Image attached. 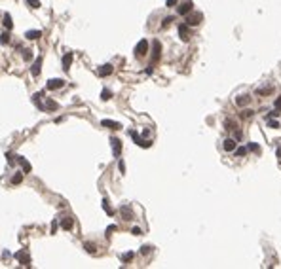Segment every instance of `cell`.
I'll return each mask as SVG.
<instances>
[{"mask_svg": "<svg viewBox=\"0 0 281 269\" xmlns=\"http://www.w3.org/2000/svg\"><path fill=\"white\" fill-rule=\"evenodd\" d=\"M110 144H112V152H114V158H120V154H122V140L116 138V137H112L110 138Z\"/></svg>", "mask_w": 281, "mask_h": 269, "instance_id": "5", "label": "cell"}, {"mask_svg": "<svg viewBox=\"0 0 281 269\" xmlns=\"http://www.w3.org/2000/svg\"><path fill=\"white\" fill-rule=\"evenodd\" d=\"M118 171H120V173H126V163H123L122 159L118 161Z\"/></svg>", "mask_w": 281, "mask_h": 269, "instance_id": "36", "label": "cell"}, {"mask_svg": "<svg viewBox=\"0 0 281 269\" xmlns=\"http://www.w3.org/2000/svg\"><path fill=\"white\" fill-rule=\"evenodd\" d=\"M0 44H10V32H2L0 34Z\"/></svg>", "mask_w": 281, "mask_h": 269, "instance_id": "27", "label": "cell"}, {"mask_svg": "<svg viewBox=\"0 0 281 269\" xmlns=\"http://www.w3.org/2000/svg\"><path fill=\"white\" fill-rule=\"evenodd\" d=\"M21 180H23V173H15L12 176V184H21Z\"/></svg>", "mask_w": 281, "mask_h": 269, "instance_id": "24", "label": "cell"}, {"mask_svg": "<svg viewBox=\"0 0 281 269\" xmlns=\"http://www.w3.org/2000/svg\"><path fill=\"white\" fill-rule=\"evenodd\" d=\"M150 250H152V246H148V244L141 246V254H143V256H144V254H150Z\"/></svg>", "mask_w": 281, "mask_h": 269, "instance_id": "34", "label": "cell"}, {"mask_svg": "<svg viewBox=\"0 0 281 269\" xmlns=\"http://www.w3.org/2000/svg\"><path fill=\"white\" fill-rule=\"evenodd\" d=\"M275 108H277V110H281V97H279V99H275Z\"/></svg>", "mask_w": 281, "mask_h": 269, "instance_id": "42", "label": "cell"}, {"mask_svg": "<svg viewBox=\"0 0 281 269\" xmlns=\"http://www.w3.org/2000/svg\"><path fill=\"white\" fill-rule=\"evenodd\" d=\"M27 4L30 6V8H34V10H38L42 4H40V0H27Z\"/></svg>", "mask_w": 281, "mask_h": 269, "instance_id": "28", "label": "cell"}, {"mask_svg": "<svg viewBox=\"0 0 281 269\" xmlns=\"http://www.w3.org/2000/svg\"><path fill=\"white\" fill-rule=\"evenodd\" d=\"M201 15L199 12H196V14H186V25L188 27H196V25H199L201 23Z\"/></svg>", "mask_w": 281, "mask_h": 269, "instance_id": "3", "label": "cell"}, {"mask_svg": "<svg viewBox=\"0 0 281 269\" xmlns=\"http://www.w3.org/2000/svg\"><path fill=\"white\" fill-rule=\"evenodd\" d=\"M101 125L103 127H106V129H114V131H118V129H122V125L118 121H112V119H103L101 121Z\"/></svg>", "mask_w": 281, "mask_h": 269, "instance_id": "12", "label": "cell"}, {"mask_svg": "<svg viewBox=\"0 0 281 269\" xmlns=\"http://www.w3.org/2000/svg\"><path fill=\"white\" fill-rule=\"evenodd\" d=\"M44 106H46V110H51V112L59 108V104H57V103H55V100H50V99L46 100V104H44Z\"/></svg>", "mask_w": 281, "mask_h": 269, "instance_id": "23", "label": "cell"}, {"mask_svg": "<svg viewBox=\"0 0 281 269\" xmlns=\"http://www.w3.org/2000/svg\"><path fill=\"white\" fill-rule=\"evenodd\" d=\"M129 134H131V138L135 140V144H139L141 148H150V146H152V142H150L148 138L139 137V133H137V131H129Z\"/></svg>", "mask_w": 281, "mask_h": 269, "instance_id": "1", "label": "cell"}, {"mask_svg": "<svg viewBox=\"0 0 281 269\" xmlns=\"http://www.w3.org/2000/svg\"><path fill=\"white\" fill-rule=\"evenodd\" d=\"M131 233H133V235H141L143 231H141V228H137V226H135V228L131 229Z\"/></svg>", "mask_w": 281, "mask_h": 269, "instance_id": "38", "label": "cell"}, {"mask_svg": "<svg viewBox=\"0 0 281 269\" xmlns=\"http://www.w3.org/2000/svg\"><path fill=\"white\" fill-rule=\"evenodd\" d=\"M2 25H4L8 30H12V29H14V21H12V15H10V14H4V17H2Z\"/></svg>", "mask_w": 281, "mask_h": 269, "instance_id": "18", "label": "cell"}, {"mask_svg": "<svg viewBox=\"0 0 281 269\" xmlns=\"http://www.w3.org/2000/svg\"><path fill=\"white\" fill-rule=\"evenodd\" d=\"M152 46H154V49H152V63H156V61L160 59V55H162V44H160L158 40H154Z\"/></svg>", "mask_w": 281, "mask_h": 269, "instance_id": "7", "label": "cell"}, {"mask_svg": "<svg viewBox=\"0 0 281 269\" xmlns=\"http://www.w3.org/2000/svg\"><path fill=\"white\" fill-rule=\"evenodd\" d=\"M251 103V97L249 95H239V97H235V106H247Z\"/></svg>", "mask_w": 281, "mask_h": 269, "instance_id": "16", "label": "cell"}, {"mask_svg": "<svg viewBox=\"0 0 281 269\" xmlns=\"http://www.w3.org/2000/svg\"><path fill=\"white\" fill-rule=\"evenodd\" d=\"M6 158H8V163H10V165H14V155H12V154H8Z\"/></svg>", "mask_w": 281, "mask_h": 269, "instance_id": "41", "label": "cell"}, {"mask_svg": "<svg viewBox=\"0 0 281 269\" xmlns=\"http://www.w3.org/2000/svg\"><path fill=\"white\" fill-rule=\"evenodd\" d=\"M277 158H281V148H277Z\"/></svg>", "mask_w": 281, "mask_h": 269, "instance_id": "45", "label": "cell"}, {"mask_svg": "<svg viewBox=\"0 0 281 269\" xmlns=\"http://www.w3.org/2000/svg\"><path fill=\"white\" fill-rule=\"evenodd\" d=\"M40 70H42V57H36L34 63H32V66H30V72H32V76H38Z\"/></svg>", "mask_w": 281, "mask_h": 269, "instance_id": "11", "label": "cell"}, {"mask_svg": "<svg viewBox=\"0 0 281 269\" xmlns=\"http://www.w3.org/2000/svg\"><path fill=\"white\" fill-rule=\"evenodd\" d=\"M55 231H57V222L51 224V233H55Z\"/></svg>", "mask_w": 281, "mask_h": 269, "instance_id": "43", "label": "cell"}, {"mask_svg": "<svg viewBox=\"0 0 281 269\" xmlns=\"http://www.w3.org/2000/svg\"><path fill=\"white\" fill-rule=\"evenodd\" d=\"M148 53V40H141L137 46H135V55L137 57H144Z\"/></svg>", "mask_w": 281, "mask_h": 269, "instance_id": "2", "label": "cell"}, {"mask_svg": "<svg viewBox=\"0 0 281 269\" xmlns=\"http://www.w3.org/2000/svg\"><path fill=\"white\" fill-rule=\"evenodd\" d=\"M42 36V30H27L25 32V38L27 40H38Z\"/></svg>", "mask_w": 281, "mask_h": 269, "instance_id": "19", "label": "cell"}, {"mask_svg": "<svg viewBox=\"0 0 281 269\" xmlns=\"http://www.w3.org/2000/svg\"><path fill=\"white\" fill-rule=\"evenodd\" d=\"M112 231H116V226H108V228H106V233H105V235H106V237H110V235H112Z\"/></svg>", "mask_w": 281, "mask_h": 269, "instance_id": "37", "label": "cell"}, {"mask_svg": "<svg viewBox=\"0 0 281 269\" xmlns=\"http://www.w3.org/2000/svg\"><path fill=\"white\" fill-rule=\"evenodd\" d=\"M40 99H42V93H34V95H32V103L36 104V108H38V110H46V106L42 104V100H40Z\"/></svg>", "mask_w": 281, "mask_h": 269, "instance_id": "20", "label": "cell"}, {"mask_svg": "<svg viewBox=\"0 0 281 269\" xmlns=\"http://www.w3.org/2000/svg\"><path fill=\"white\" fill-rule=\"evenodd\" d=\"M247 150H253V152H258V146H256V144H249V146H247Z\"/></svg>", "mask_w": 281, "mask_h": 269, "instance_id": "39", "label": "cell"}, {"mask_svg": "<svg viewBox=\"0 0 281 269\" xmlns=\"http://www.w3.org/2000/svg\"><path fill=\"white\" fill-rule=\"evenodd\" d=\"M256 93H258V95H266V93H272V85H268V87H260V89H258Z\"/></svg>", "mask_w": 281, "mask_h": 269, "instance_id": "30", "label": "cell"}, {"mask_svg": "<svg viewBox=\"0 0 281 269\" xmlns=\"http://www.w3.org/2000/svg\"><path fill=\"white\" fill-rule=\"evenodd\" d=\"M112 97V91H110V89H103V91H101V99H103V100H108Z\"/></svg>", "mask_w": 281, "mask_h": 269, "instance_id": "26", "label": "cell"}, {"mask_svg": "<svg viewBox=\"0 0 281 269\" xmlns=\"http://www.w3.org/2000/svg\"><path fill=\"white\" fill-rule=\"evenodd\" d=\"M72 59H74L72 53H65V55H63V68H65V72H69L70 64H72Z\"/></svg>", "mask_w": 281, "mask_h": 269, "instance_id": "14", "label": "cell"}, {"mask_svg": "<svg viewBox=\"0 0 281 269\" xmlns=\"http://www.w3.org/2000/svg\"><path fill=\"white\" fill-rule=\"evenodd\" d=\"M192 8H194V4H192V0H184V2L179 6V14L181 15H186V14H190L192 12Z\"/></svg>", "mask_w": 281, "mask_h": 269, "instance_id": "6", "label": "cell"}, {"mask_svg": "<svg viewBox=\"0 0 281 269\" xmlns=\"http://www.w3.org/2000/svg\"><path fill=\"white\" fill-rule=\"evenodd\" d=\"M177 6V0H167V8H173Z\"/></svg>", "mask_w": 281, "mask_h": 269, "instance_id": "40", "label": "cell"}, {"mask_svg": "<svg viewBox=\"0 0 281 269\" xmlns=\"http://www.w3.org/2000/svg\"><path fill=\"white\" fill-rule=\"evenodd\" d=\"M120 212H122L123 220H131V218H133V212H131V209H129L127 205H123V207L120 209Z\"/></svg>", "mask_w": 281, "mask_h": 269, "instance_id": "21", "label": "cell"}, {"mask_svg": "<svg viewBox=\"0 0 281 269\" xmlns=\"http://www.w3.org/2000/svg\"><path fill=\"white\" fill-rule=\"evenodd\" d=\"M61 228H63V229H66V231L72 229V228H74V220H72V218H69V216H66V218H61Z\"/></svg>", "mask_w": 281, "mask_h": 269, "instance_id": "17", "label": "cell"}, {"mask_svg": "<svg viewBox=\"0 0 281 269\" xmlns=\"http://www.w3.org/2000/svg\"><path fill=\"white\" fill-rule=\"evenodd\" d=\"M84 248H86V252H89V254H95V252H97L95 243H84Z\"/></svg>", "mask_w": 281, "mask_h": 269, "instance_id": "22", "label": "cell"}, {"mask_svg": "<svg viewBox=\"0 0 281 269\" xmlns=\"http://www.w3.org/2000/svg\"><path fill=\"white\" fill-rule=\"evenodd\" d=\"M65 85V80H61V78H51V80L46 84V87L50 89V91H55V89H61Z\"/></svg>", "mask_w": 281, "mask_h": 269, "instance_id": "4", "label": "cell"}, {"mask_svg": "<svg viewBox=\"0 0 281 269\" xmlns=\"http://www.w3.org/2000/svg\"><path fill=\"white\" fill-rule=\"evenodd\" d=\"M30 59H32V51H30V49H23V61L29 63Z\"/></svg>", "mask_w": 281, "mask_h": 269, "instance_id": "29", "label": "cell"}, {"mask_svg": "<svg viewBox=\"0 0 281 269\" xmlns=\"http://www.w3.org/2000/svg\"><path fill=\"white\" fill-rule=\"evenodd\" d=\"M179 36H181L183 42H188V40H190V32H188V25H186V23L179 25Z\"/></svg>", "mask_w": 281, "mask_h": 269, "instance_id": "8", "label": "cell"}, {"mask_svg": "<svg viewBox=\"0 0 281 269\" xmlns=\"http://www.w3.org/2000/svg\"><path fill=\"white\" fill-rule=\"evenodd\" d=\"M245 118H249V116H253V110H245V114H243Z\"/></svg>", "mask_w": 281, "mask_h": 269, "instance_id": "44", "label": "cell"}, {"mask_svg": "<svg viewBox=\"0 0 281 269\" xmlns=\"http://www.w3.org/2000/svg\"><path fill=\"white\" fill-rule=\"evenodd\" d=\"M103 209L106 210V214H110V216L114 214V210H112V209H110V205H108V199H103Z\"/></svg>", "mask_w": 281, "mask_h": 269, "instance_id": "25", "label": "cell"}, {"mask_svg": "<svg viewBox=\"0 0 281 269\" xmlns=\"http://www.w3.org/2000/svg\"><path fill=\"white\" fill-rule=\"evenodd\" d=\"M222 148L226 150V152H234L235 148H238V142H235L234 138H226V140H224V144H222Z\"/></svg>", "mask_w": 281, "mask_h": 269, "instance_id": "15", "label": "cell"}, {"mask_svg": "<svg viewBox=\"0 0 281 269\" xmlns=\"http://www.w3.org/2000/svg\"><path fill=\"white\" fill-rule=\"evenodd\" d=\"M14 258H15V260H19L21 263H23V265H30V256H27L23 250H19V252H15L14 254Z\"/></svg>", "mask_w": 281, "mask_h": 269, "instance_id": "10", "label": "cell"}, {"mask_svg": "<svg viewBox=\"0 0 281 269\" xmlns=\"http://www.w3.org/2000/svg\"><path fill=\"white\" fill-rule=\"evenodd\" d=\"M133 260V252H126L122 256V262H131Z\"/></svg>", "mask_w": 281, "mask_h": 269, "instance_id": "33", "label": "cell"}, {"mask_svg": "<svg viewBox=\"0 0 281 269\" xmlns=\"http://www.w3.org/2000/svg\"><path fill=\"white\" fill-rule=\"evenodd\" d=\"M224 125H226V131H234L235 127H238V125H235V123H234L232 119H226V123H224Z\"/></svg>", "mask_w": 281, "mask_h": 269, "instance_id": "31", "label": "cell"}, {"mask_svg": "<svg viewBox=\"0 0 281 269\" xmlns=\"http://www.w3.org/2000/svg\"><path fill=\"white\" fill-rule=\"evenodd\" d=\"M171 21H173V17H165V19H163V23H162V29L169 27V25H171Z\"/></svg>", "mask_w": 281, "mask_h": 269, "instance_id": "35", "label": "cell"}, {"mask_svg": "<svg viewBox=\"0 0 281 269\" xmlns=\"http://www.w3.org/2000/svg\"><path fill=\"white\" fill-rule=\"evenodd\" d=\"M245 154H247V148H245V146L235 148V155H239V158H241V155H245Z\"/></svg>", "mask_w": 281, "mask_h": 269, "instance_id": "32", "label": "cell"}, {"mask_svg": "<svg viewBox=\"0 0 281 269\" xmlns=\"http://www.w3.org/2000/svg\"><path fill=\"white\" fill-rule=\"evenodd\" d=\"M15 158H17V161H19V165H21V169H23V174L30 173V169H32V167H30V163H29L25 158H21V155H15Z\"/></svg>", "mask_w": 281, "mask_h": 269, "instance_id": "13", "label": "cell"}, {"mask_svg": "<svg viewBox=\"0 0 281 269\" xmlns=\"http://www.w3.org/2000/svg\"><path fill=\"white\" fill-rule=\"evenodd\" d=\"M112 70H114V66H112V64H103V66H99V68H97V74L101 78H105V76H110Z\"/></svg>", "mask_w": 281, "mask_h": 269, "instance_id": "9", "label": "cell"}]
</instances>
